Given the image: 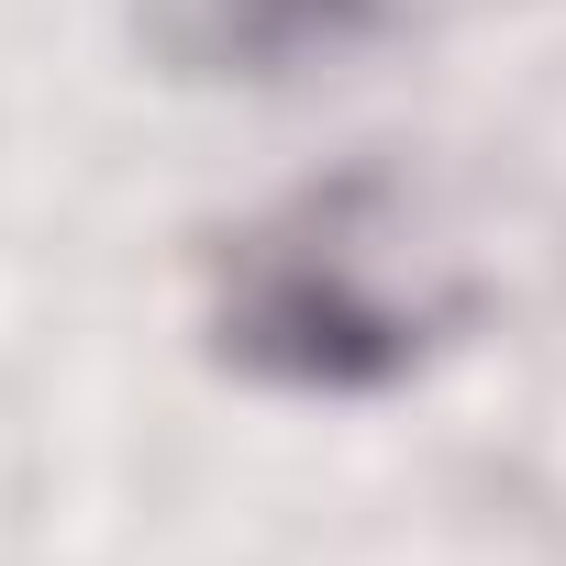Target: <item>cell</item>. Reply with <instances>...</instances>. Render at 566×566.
Listing matches in <instances>:
<instances>
[{
	"instance_id": "1",
	"label": "cell",
	"mask_w": 566,
	"mask_h": 566,
	"mask_svg": "<svg viewBox=\"0 0 566 566\" xmlns=\"http://www.w3.org/2000/svg\"><path fill=\"white\" fill-rule=\"evenodd\" d=\"M200 323L244 389L378 400L478 323V277L433 222V189L389 156H356L222 233Z\"/></svg>"
},
{
	"instance_id": "2",
	"label": "cell",
	"mask_w": 566,
	"mask_h": 566,
	"mask_svg": "<svg viewBox=\"0 0 566 566\" xmlns=\"http://www.w3.org/2000/svg\"><path fill=\"white\" fill-rule=\"evenodd\" d=\"M400 0H145V34L178 78L222 90H290L345 67L367 34H389Z\"/></svg>"
}]
</instances>
